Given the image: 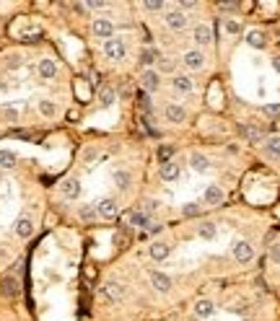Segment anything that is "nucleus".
Segmentation results:
<instances>
[{"mask_svg": "<svg viewBox=\"0 0 280 321\" xmlns=\"http://www.w3.org/2000/svg\"><path fill=\"white\" fill-rule=\"evenodd\" d=\"M125 52H127L125 42H122L119 36H112V39H106V42H104V55H106V60H114V63H117V60L125 57Z\"/></svg>", "mask_w": 280, "mask_h": 321, "instance_id": "nucleus-1", "label": "nucleus"}, {"mask_svg": "<svg viewBox=\"0 0 280 321\" xmlns=\"http://www.w3.org/2000/svg\"><path fill=\"white\" fill-rule=\"evenodd\" d=\"M91 32L99 36V39H112L114 36V26H112V21L109 18H94V24H91Z\"/></svg>", "mask_w": 280, "mask_h": 321, "instance_id": "nucleus-2", "label": "nucleus"}, {"mask_svg": "<svg viewBox=\"0 0 280 321\" xmlns=\"http://www.w3.org/2000/svg\"><path fill=\"white\" fill-rule=\"evenodd\" d=\"M140 86H143L145 94L158 91V86H161V75H158V70H145V73L140 75Z\"/></svg>", "mask_w": 280, "mask_h": 321, "instance_id": "nucleus-3", "label": "nucleus"}, {"mask_svg": "<svg viewBox=\"0 0 280 321\" xmlns=\"http://www.w3.org/2000/svg\"><path fill=\"white\" fill-rule=\"evenodd\" d=\"M234 257H236V262H242V264L252 262V259H254L252 244H249V241H236V244H234Z\"/></svg>", "mask_w": 280, "mask_h": 321, "instance_id": "nucleus-4", "label": "nucleus"}, {"mask_svg": "<svg viewBox=\"0 0 280 321\" xmlns=\"http://www.w3.org/2000/svg\"><path fill=\"white\" fill-rule=\"evenodd\" d=\"M96 213L102 215L104 220H112V218H117V213H119V205H117V199H112V197L102 199V202L96 205Z\"/></svg>", "mask_w": 280, "mask_h": 321, "instance_id": "nucleus-5", "label": "nucleus"}, {"mask_svg": "<svg viewBox=\"0 0 280 321\" xmlns=\"http://www.w3.org/2000/svg\"><path fill=\"white\" fill-rule=\"evenodd\" d=\"M192 39H195V44L197 47H205L213 42V32H210V26L208 24H197L195 26V32H192Z\"/></svg>", "mask_w": 280, "mask_h": 321, "instance_id": "nucleus-6", "label": "nucleus"}, {"mask_svg": "<svg viewBox=\"0 0 280 321\" xmlns=\"http://www.w3.org/2000/svg\"><path fill=\"white\" fill-rule=\"evenodd\" d=\"M182 63H184L189 70H200V67L205 65V55L200 52V49H189V52L182 57Z\"/></svg>", "mask_w": 280, "mask_h": 321, "instance_id": "nucleus-7", "label": "nucleus"}, {"mask_svg": "<svg viewBox=\"0 0 280 321\" xmlns=\"http://www.w3.org/2000/svg\"><path fill=\"white\" fill-rule=\"evenodd\" d=\"M16 236L18 238H32L34 236V220L32 218H18L16 220Z\"/></svg>", "mask_w": 280, "mask_h": 321, "instance_id": "nucleus-8", "label": "nucleus"}, {"mask_svg": "<svg viewBox=\"0 0 280 321\" xmlns=\"http://www.w3.org/2000/svg\"><path fill=\"white\" fill-rule=\"evenodd\" d=\"M166 26L174 29V32H182V29L187 26V16L182 11H169L166 13Z\"/></svg>", "mask_w": 280, "mask_h": 321, "instance_id": "nucleus-9", "label": "nucleus"}, {"mask_svg": "<svg viewBox=\"0 0 280 321\" xmlns=\"http://www.w3.org/2000/svg\"><path fill=\"white\" fill-rule=\"evenodd\" d=\"M60 192H63V197H68V199H75L78 194H81V182H78V179H65V182L60 184Z\"/></svg>", "mask_w": 280, "mask_h": 321, "instance_id": "nucleus-10", "label": "nucleus"}, {"mask_svg": "<svg viewBox=\"0 0 280 321\" xmlns=\"http://www.w3.org/2000/svg\"><path fill=\"white\" fill-rule=\"evenodd\" d=\"M161 179L164 182H174V179H179V163L176 160H166V163H161Z\"/></svg>", "mask_w": 280, "mask_h": 321, "instance_id": "nucleus-11", "label": "nucleus"}, {"mask_svg": "<svg viewBox=\"0 0 280 321\" xmlns=\"http://www.w3.org/2000/svg\"><path fill=\"white\" fill-rule=\"evenodd\" d=\"M223 197H226V194H223V189L218 187V184H210V187L205 189V202H208V205H221Z\"/></svg>", "mask_w": 280, "mask_h": 321, "instance_id": "nucleus-12", "label": "nucleus"}, {"mask_svg": "<svg viewBox=\"0 0 280 321\" xmlns=\"http://www.w3.org/2000/svg\"><path fill=\"white\" fill-rule=\"evenodd\" d=\"M151 285L158 290V293H169V290H172V280H169L164 272H153L151 275Z\"/></svg>", "mask_w": 280, "mask_h": 321, "instance_id": "nucleus-13", "label": "nucleus"}, {"mask_svg": "<svg viewBox=\"0 0 280 321\" xmlns=\"http://www.w3.org/2000/svg\"><path fill=\"white\" fill-rule=\"evenodd\" d=\"M39 75H42L44 80L55 78V75H57V65H55V60H49V57L39 60Z\"/></svg>", "mask_w": 280, "mask_h": 321, "instance_id": "nucleus-14", "label": "nucleus"}, {"mask_svg": "<svg viewBox=\"0 0 280 321\" xmlns=\"http://www.w3.org/2000/svg\"><path fill=\"white\" fill-rule=\"evenodd\" d=\"M166 119H169V122H174V125H179V122H184V119H187V112L179 104H169L166 106Z\"/></svg>", "mask_w": 280, "mask_h": 321, "instance_id": "nucleus-15", "label": "nucleus"}, {"mask_svg": "<svg viewBox=\"0 0 280 321\" xmlns=\"http://www.w3.org/2000/svg\"><path fill=\"white\" fill-rule=\"evenodd\" d=\"M195 314L200 316V319H210L215 314V306L210 303L208 298H203V300H195Z\"/></svg>", "mask_w": 280, "mask_h": 321, "instance_id": "nucleus-16", "label": "nucleus"}, {"mask_svg": "<svg viewBox=\"0 0 280 321\" xmlns=\"http://www.w3.org/2000/svg\"><path fill=\"white\" fill-rule=\"evenodd\" d=\"M148 223H151V218H148L145 210H133V213H130V225H135V228H148Z\"/></svg>", "mask_w": 280, "mask_h": 321, "instance_id": "nucleus-17", "label": "nucleus"}, {"mask_svg": "<svg viewBox=\"0 0 280 321\" xmlns=\"http://www.w3.org/2000/svg\"><path fill=\"white\" fill-rule=\"evenodd\" d=\"M104 295H106L109 300H122V298H125V288L119 285V283H106V285H104Z\"/></svg>", "mask_w": 280, "mask_h": 321, "instance_id": "nucleus-18", "label": "nucleus"}, {"mask_svg": "<svg viewBox=\"0 0 280 321\" xmlns=\"http://www.w3.org/2000/svg\"><path fill=\"white\" fill-rule=\"evenodd\" d=\"M189 166H192L197 174H205L208 168H210L208 158H205V156H200V153H192V156H189Z\"/></svg>", "mask_w": 280, "mask_h": 321, "instance_id": "nucleus-19", "label": "nucleus"}, {"mask_svg": "<svg viewBox=\"0 0 280 321\" xmlns=\"http://www.w3.org/2000/svg\"><path fill=\"white\" fill-rule=\"evenodd\" d=\"M169 252H172V246H169V244H161V241H156V244L151 246V257L156 259V262L166 259V257H169Z\"/></svg>", "mask_w": 280, "mask_h": 321, "instance_id": "nucleus-20", "label": "nucleus"}, {"mask_svg": "<svg viewBox=\"0 0 280 321\" xmlns=\"http://www.w3.org/2000/svg\"><path fill=\"white\" fill-rule=\"evenodd\" d=\"M265 153L273 156V158H280V135H273L265 143Z\"/></svg>", "mask_w": 280, "mask_h": 321, "instance_id": "nucleus-21", "label": "nucleus"}, {"mask_svg": "<svg viewBox=\"0 0 280 321\" xmlns=\"http://www.w3.org/2000/svg\"><path fill=\"white\" fill-rule=\"evenodd\" d=\"M246 42H249V47H254V49H262V47H265V34H262V32H257V29H254V32H249V34H246Z\"/></svg>", "mask_w": 280, "mask_h": 321, "instance_id": "nucleus-22", "label": "nucleus"}, {"mask_svg": "<svg viewBox=\"0 0 280 321\" xmlns=\"http://www.w3.org/2000/svg\"><path fill=\"white\" fill-rule=\"evenodd\" d=\"M172 83H174L176 91H182V94H189V91H192V80H189L187 75H176Z\"/></svg>", "mask_w": 280, "mask_h": 321, "instance_id": "nucleus-23", "label": "nucleus"}, {"mask_svg": "<svg viewBox=\"0 0 280 321\" xmlns=\"http://www.w3.org/2000/svg\"><path fill=\"white\" fill-rule=\"evenodd\" d=\"M0 166H3V168H13L16 166V153H13V150H0Z\"/></svg>", "mask_w": 280, "mask_h": 321, "instance_id": "nucleus-24", "label": "nucleus"}, {"mask_svg": "<svg viewBox=\"0 0 280 321\" xmlns=\"http://www.w3.org/2000/svg\"><path fill=\"white\" fill-rule=\"evenodd\" d=\"M197 233H200V238H205V241L215 238V223H200Z\"/></svg>", "mask_w": 280, "mask_h": 321, "instance_id": "nucleus-25", "label": "nucleus"}, {"mask_svg": "<svg viewBox=\"0 0 280 321\" xmlns=\"http://www.w3.org/2000/svg\"><path fill=\"white\" fill-rule=\"evenodd\" d=\"M39 112H42L44 117H55L57 106H55V101H47V98H44V101H39Z\"/></svg>", "mask_w": 280, "mask_h": 321, "instance_id": "nucleus-26", "label": "nucleus"}, {"mask_svg": "<svg viewBox=\"0 0 280 321\" xmlns=\"http://www.w3.org/2000/svg\"><path fill=\"white\" fill-rule=\"evenodd\" d=\"M99 101H102V106H112L114 104V91H112V88H102Z\"/></svg>", "mask_w": 280, "mask_h": 321, "instance_id": "nucleus-27", "label": "nucleus"}, {"mask_svg": "<svg viewBox=\"0 0 280 321\" xmlns=\"http://www.w3.org/2000/svg\"><path fill=\"white\" fill-rule=\"evenodd\" d=\"M3 293H5V295H16V293H18V285H16L13 277H5V280H3Z\"/></svg>", "mask_w": 280, "mask_h": 321, "instance_id": "nucleus-28", "label": "nucleus"}, {"mask_svg": "<svg viewBox=\"0 0 280 321\" xmlns=\"http://www.w3.org/2000/svg\"><path fill=\"white\" fill-rule=\"evenodd\" d=\"M114 182H117L119 189H127V187H130V174H127V171H117V174H114Z\"/></svg>", "mask_w": 280, "mask_h": 321, "instance_id": "nucleus-29", "label": "nucleus"}, {"mask_svg": "<svg viewBox=\"0 0 280 321\" xmlns=\"http://www.w3.org/2000/svg\"><path fill=\"white\" fill-rule=\"evenodd\" d=\"M145 11H151V13H161L164 11V3L161 0H148V3H143Z\"/></svg>", "mask_w": 280, "mask_h": 321, "instance_id": "nucleus-30", "label": "nucleus"}, {"mask_svg": "<svg viewBox=\"0 0 280 321\" xmlns=\"http://www.w3.org/2000/svg\"><path fill=\"white\" fill-rule=\"evenodd\" d=\"M182 213H184L187 218H195V215H200V205H195V202H187V205L182 207Z\"/></svg>", "mask_w": 280, "mask_h": 321, "instance_id": "nucleus-31", "label": "nucleus"}, {"mask_svg": "<svg viewBox=\"0 0 280 321\" xmlns=\"http://www.w3.org/2000/svg\"><path fill=\"white\" fill-rule=\"evenodd\" d=\"M172 70H174V60L164 57L161 63H158V73H172Z\"/></svg>", "mask_w": 280, "mask_h": 321, "instance_id": "nucleus-32", "label": "nucleus"}, {"mask_svg": "<svg viewBox=\"0 0 280 321\" xmlns=\"http://www.w3.org/2000/svg\"><path fill=\"white\" fill-rule=\"evenodd\" d=\"M156 52H153V49H145V52L143 55H140V63H143V65H151V63H156Z\"/></svg>", "mask_w": 280, "mask_h": 321, "instance_id": "nucleus-33", "label": "nucleus"}, {"mask_svg": "<svg viewBox=\"0 0 280 321\" xmlns=\"http://www.w3.org/2000/svg\"><path fill=\"white\" fill-rule=\"evenodd\" d=\"M172 153H174L172 148H161V150H158V163H166V160H172Z\"/></svg>", "mask_w": 280, "mask_h": 321, "instance_id": "nucleus-34", "label": "nucleus"}, {"mask_svg": "<svg viewBox=\"0 0 280 321\" xmlns=\"http://www.w3.org/2000/svg\"><path fill=\"white\" fill-rule=\"evenodd\" d=\"M81 218H83V220L96 218V207H91V205H88V207H81Z\"/></svg>", "mask_w": 280, "mask_h": 321, "instance_id": "nucleus-35", "label": "nucleus"}, {"mask_svg": "<svg viewBox=\"0 0 280 321\" xmlns=\"http://www.w3.org/2000/svg\"><path fill=\"white\" fill-rule=\"evenodd\" d=\"M270 259H273L275 264H280V244H273V246H270Z\"/></svg>", "mask_w": 280, "mask_h": 321, "instance_id": "nucleus-36", "label": "nucleus"}, {"mask_svg": "<svg viewBox=\"0 0 280 321\" xmlns=\"http://www.w3.org/2000/svg\"><path fill=\"white\" fill-rule=\"evenodd\" d=\"M265 114L267 117H280V104H267L265 106Z\"/></svg>", "mask_w": 280, "mask_h": 321, "instance_id": "nucleus-37", "label": "nucleus"}, {"mask_svg": "<svg viewBox=\"0 0 280 321\" xmlns=\"http://www.w3.org/2000/svg\"><path fill=\"white\" fill-rule=\"evenodd\" d=\"M226 32L228 34H239V32H242V26H239V21H226Z\"/></svg>", "mask_w": 280, "mask_h": 321, "instance_id": "nucleus-38", "label": "nucleus"}, {"mask_svg": "<svg viewBox=\"0 0 280 321\" xmlns=\"http://www.w3.org/2000/svg\"><path fill=\"white\" fill-rule=\"evenodd\" d=\"M244 135H246L249 140H254V143H257V140H262V135H259L257 129H252V127H244Z\"/></svg>", "mask_w": 280, "mask_h": 321, "instance_id": "nucleus-39", "label": "nucleus"}, {"mask_svg": "<svg viewBox=\"0 0 280 321\" xmlns=\"http://www.w3.org/2000/svg\"><path fill=\"white\" fill-rule=\"evenodd\" d=\"M3 117H5V122H16V109L5 106V109H3Z\"/></svg>", "mask_w": 280, "mask_h": 321, "instance_id": "nucleus-40", "label": "nucleus"}, {"mask_svg": "<svg viewBox=\"0 0 280 321\" xmlns=\"http://www.w3.org/2000/svg\"><path fill=\"white\" fill-rule=\"evenodd\" d=\"M138 101H140V106H143V109H151V98H148V94H140Z\"/></svg>", "mask_w": 280, "mask_h": 321, "instance_id": "nucleus-41", "label": "nucleus"}, {"mask_svg": "<svg viewBox=\"0 0 280 321\" xmlns=\"http://www.w3.org/2000/svg\"><path fill=\"white\" fill-rule=\"evenodd\" d=\"M18 65H21V57H18V55L8 57V67H18Z\"/></svg>", "mask_w": 280, "mask_h": 321, "instance_id": "nucleus-42", "label": "nucleus"}, {"mask_svg": "<svg viewBox=\"0 0 280 321\" xmlns=\"http://www.w3.org/2000/svg\"><path fill=\"white\" fill-rule=\"evenodd\" d=\"M156 207H158V202H156V199H148V202H145V213H153Z\"/></svg>", "mask_w": 280, "mask_h": 321, "instance_id": "nucleus-43", "label": "nucleus"}, {"mask_svg": "<svg viewBox=\"0 0 280 321\" xmlns=\"http://www.w3.org/2000/svg\"><path fill=\"white\" fill-rule=\"evenodd\" d=\"M195 5H197V3H192V0H184V3H182V13H184V11H192Z\"/></svg>", "mask_w": 280, "mask_h": 321, "instance_id": "nucleus-44", "label": "nucleus"}, {"mask_svg": "<svg viewBox=\"0 0 280 321\" xmlns=\"http://www.w3.org/2000/svg\"><path fill=\"white\" fill-rule=\"evenodd\" d=\"M148 230H151V233H161V225H158V223H153V220H151V223H148Z\"/></svg>", "mask_w": 280, "mask_h": 321, "instance_id": "nucleus-45", "label": "nucleus"}, {"mask_svg": "<svg viewBox=\"0 0 280 321\" xmlns=\"http://www.w3.org/2000/svg\"><path fill=\"white\" fill-rule=\"evenodd\" d=\"M273 67H275L278 73H280V55H278V57H273Z\"/></svg>", "mask_w": 280, "mask_h": 321, "instance_id": "nucleus-46", "label": "nucleus"}]
</instances>
